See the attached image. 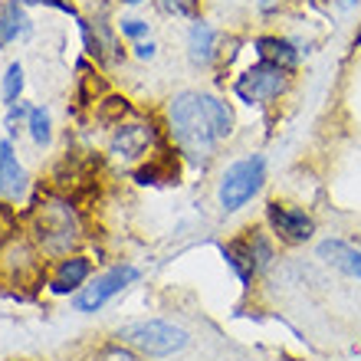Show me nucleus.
Returning a JSON list of instances; mask_svg holds the SVG:
<instances>
[{
	"instance_id": "1",
	"label": "nucleus",
	"mask_w": 361,
	"mask_h": 361,
	"mask_svg": "<svg viewBox=\"0 0 361 361\" xmlns=\"http://www.w3.org/2000/svg\"><path fill=\"white\" fill-rule=\"evenodd\" d=\"M171 128H174V138H178L180 152L190 154L194 161H207L210 152H214V142L217 135L210 128V118L204 112V102H200L197 92H180L171 99Z\"/></svg>"
},
{
	"instance_id": "2",
	"label": "nucleus",
	"mask_w": 361,
	"mask_h": 361,
	"mask_svg": "<svg viewBox=\"0 0 361 361\" xmlns=\"http://www.w3.org/2000/svg\"><path fill=\"white\" fill-rule=\"evenodd\" d=\"M118 338L135 345L138 352L152 355V358H168L188 345V332L161 319H142V322H128L118 329Z\"/></svg>"
},
{
	"instance_id": "3",
	"label": "nucleus",
	"mask_w": 361,
	"mask_h": 361,
	"mask_svg": "<svg viewBox=\"0 0 361 361\" xmlns=\"http://www.w3.org/2000/svg\"><path fill=\"white\" fill-rule=\"evenodd\" d=\"M263 178H267V161L259 154H250L243 161H233L220 178V207L224 214H233L247 204L259 188H263Z\"/></svg>"
},
{
	"instance_id": "4",
	"label": "nucleus",
	"mask_w": 361,
	"mask_h": 361,
	"mask_svg": "<svg viewBox=\"0 0 361 361\" xmlns=\"http://www.w3.org/2000/svg\"><path fill=\"white\" fill-rule=\"evenodd\" d=\"M73 240H76V220L66 204L53 200L37 210V243L47 253H66Z\"/></svg>"
},
{
	"instance_id": "5",
	"label": "nucleus",
	"mask_w": 361,
	"mask_h": 361,
	"mask_svg": "<svg viewBox=\"0 0 361 361\" xmlns=\"http://www.w3.org/2000/svg\"><path fill=\"white\" fill-rule=\"evenodd\" d=\"M233 89H237V95L250 105L269 102V99H276L279 92H286V69L259 59L257 66H250L247 73L237 79V86Z\"/></svg>"
},
{
	"instance_id": "6",
	"label": "nucleus",
	"mask_w": 361,
	"mask_h": 361,
	"mask_svg": "<svg viewBox=\"0 0 361 361\" xmlns=\"http://www.w3.org/2000/svg\"><path fill=\"white\" fill-rule=\"evenodd\" d=\"M138 279V269L135 267H115L109 269L105 276H99L92 286H86L82 293L76 295V312H99L112 295H118L128 283H135Z\"/></svg>"
},
{
	"instance_id": "7",
	"label": "nucleus",
	"mask_w": 361,
	"mask_h": 361,
	"mask_svg": "<svg viewBox=\"0 0 361 361\" xmlns=\"http://www.w3.org/2000/svg\"><path fill=\"white\" fill-rule=\"evenodd\" d=\"M224 259L237 273L240 283H250L257 276V269L269 259V247L263 237H240V240H230L224 247Z\"/></svg>"
},
{
	"instance_id": "8",
	"label": "nucleus",
	"mask_w": 361,
	"mask_h": 361,
	"mask_svg": "<svg viewBox=\"0 0 361 361\" xmlns=\"http://www.w3.org/2000/svg\"><path fill=\"white\" fill-rule=\"evenodd\" d=\"M267 220H269V227H273L276 237L286 240V243H305V240L315 233V224L305 210L279 204V200H273L267 207Z\"/></svg>"
},
{
	"instance_id": "9",
	"label": "nucleus",
	"mask_w": 361,
	"mask_h": 361,
	"mask_svg": "<svg viewBox=\"0 0 361 361\" xmlns=\"http://www.w3.org/2000/svg\"><path fill=\"white\" fill-rule=\"evenodd\" d=\"M0 269L10 276V283L13 286H23V283H33L39 276V263H37V253L30 243L23 240H10L7 243V253H4V263Z\"/></svg>"
},
{
	"instance_id": "10",
	"label": "nucleus",
	"mask_w": 361,
	"mask_h": 361,
	"mask_svg": "<svg viewBox=\"0 0 361 361\" xmlns=\"http://www.w3.org/2000/svg\"><path fill=\"white\" fill-rule=\"evenodd\" d=\"M319 257H322L329 267L338 269V273L352 276V279L361 283V247L358 243H348V240H325V243H319Z\"/></svg>"
},
{
	"instance_id": "11",
	"label": "nucleus",
	"mask_w": 361,
	"mask_h": 361,
	"mask_svg": "<svg viewBox=\"0 0 361 361\" xmlns=\"http://www.w3.org/2000/svg\"><path fill=\"white\" fill-rule=\"evenodd\" d=\"M154 142L152 125H122L112 138V154L122 161H135L148 152V145Z\"/></svg>"
},
{
	"instance_id": "12",
	"label": "nucleus",
	"mask_w": 361,
	"mask_h": 361,
	"mask_svg": "<svg viewBox=\"0 0 361 361\" xmlns=\"http://www.w3.org/2000/svg\"><path fill=\"white\" fill-rule=\"evenodd\" d=\"M0 190L10 197H23L27 194V171L17 164L10 142H0Z\"/></svg>"
},
{
	"instance_id": "13",
	"label": "nucleus",
	"mask_w": 361,
	"mask_h": 361,
	"mask_svg": "<svg viewBox=\"0 0 361 361\" xmlns=\"http://www.w3.org/2000/svg\"><path fill=\"white\" fill-rule=\"evenodd\" d=\"M257 49H259V59L263 63H273V66L279 69H289L299 63V53L293 49V43L289 39H279V37H259L257 39Z\"/></svg>"
},
{
	"instance_id": "14",
	"label": "nucleus",
	"mask_w": 361,
	"mask_h": 361,
	"mask_svg": "<svg viewBox=\"0 0 361 361\" xmlns=\"http://www.w3.org/2000/svg\"><path fill=\"white\" fill-rule=\"evenodd\" d=\"M89 259L86 257H69L56 267V279H53V293H73L79 286L86 283L89 276Z\"/></svg>"
},
{
	"instance_id": "15",
	"label": "nucleus",
	"mask_w": 361,
	"mask_h": 361,
	"mask_svg": "<svg viewBox=\"0 0 361 361\" xmlns=\"http://www.w3.org/2000/svg\"><path fill=\"white\" fill-rule=\"evenodd\" d=\"M188 49H190V59L197 66H207L210 56H214V30L207 23H194L190 27V37H188Z\"/></svg>"
},
{
	"instance_id": "16",
	"label": "nucleus",
	"mask_w": 361,
	"mask_h": 361,
	"mask_svg": "<svg viewBox=\"0 0 361 361\" xmlns=\"http://www.w3.org/2000/svg\"><path fill=\"white\" fill-rule=\"evenodd\" d=\"M20 33H27V17H23V7L20 4H7L0 10V47H7Z\"/></svg>"
},
{
	"instance_id": "17",
	"label": "nucleus",
	"mask_w": 361,
	"mask_h": 361,
	"mask_svg": "<svg viewBox=\"0 0 361 361\" xmlns=\"http://www.w3.org/2000/svg\"><path fill=\"white\" fill-rule=\"evenodd\" d=\"M200 102H204V112H207V118H210L214 135H217V138H227V135L233 132V115H230V109L220 102V99H214V95H200Z\"/></svg>"
},
{
	"instance_id": "18",
	"label": "nucleus",
	"mask_w": 361,
	"mask_h": 361,
	"mask_svg": "<svg viewBox=\"0 0 361 361\" xmlns=\"http://www.w3.org/2000/svg\"><path fill=\"white\" fill-rule=\"evenodd\" d=\"M174 178H178V168H171V164H164V161L145 164V168L135 171L138 184H161V180H174Z\"/></svg>"
},
{
	"instance_id": "19",
	"label": "nucleus",
	"mask_w": 361,
	"mask_h": 361,
	"mask_svg": "<svg viewBox=\"0 0 361 361\" xmlns=\"http://www.w3.org/2000/svg\"><path fill=\"white\" fill-rule=\"evenodd\" d=\"M20 92H23V66H20V63H10L7 76H4V99L13 105L20 99Z\"/></svg>"
},
{
	"instance_id": "20",
	"label": "nucleus",
	"mask_w": 361,
	"mask_h": 361,
	"mask_svg": "<svg viewBox=\"0 0 361 361\" xmlns=\"http://www.w3.org/2000/svg\"><path fill=\"white\" fill-rule=\"evenodd\" d=\"M30 135L37 145L49 142V112L47 109H30Z\"/></svg>"
},
{
	"instance_id": "21",
	"label": "nucleus",
	"mask_w": 361,
	"mask_h": 361,
	"mask_svg": "<svg viewBox=\"0 0 361 361\" xmlns=\"http://www.w3.org/2000/svg\"><path fill=\"white\" fill-rule=\"evenodd\" d=\"M125 112H128V105H125V99H118V95H112V99H105V102L99 105V118H102V122H115V118H122Z\"/></svg>"
},
{
	"instance_id": "22",
	"label": "nucleus",
	"mask_w": 361,
	"mask_h": 361,
	"mask_svg": "<svg viewBox=\"0 0 361 361\" xmlns=\"http://www.w3.org/2000/svg\"><path fill=\"white\" fill-rule=\"evenodd\" d=\"M10 233H17V220H13L10 207H4V204H0V243H4Z\"/></svg>"
},
{
	"instance_id": "23",
	"label": "nucleus",
	"mask_w": 361,
	"mask_h": 361,
	"mask_svg": "<svg viewBox=\"0 0 361 361\" xmlns=\"http://www.w3.org/2000/svg\"><path fill=\"white\" fill-rule=\"evenodd\" d=\"M164 4H168L174 13H184V17H194L200 7V0H164Z\"/></svg>"
},
{
	"instance_id": "24",
	"label": "nucleus",
	"mask_w": 361,
	"mask_h": 361,
	"mask_svg": "<svg viewBox=\"0 0 361 361\" xmlns=\"http://www.w3.org/2000/svg\"><path fill=\"white\" fill-rule=\"evenodd\" d=\"M122 33L125 37H145L148 23H142V20H122Z\"/></svg>"
},
{
	"instance_id": "25",
	"label": "nucleus",
	"mask_w": 361,
	"mask_h": 361,
	"mask_svg": "<svg viewBox=\"0 0 361 361\" xmlns=\"http://www.w3.org/2000/svg\"><path fill=\"white\" fill-rule=\"evenodd\" d=\"M23 4H49V7H59V10H66V13L76 17V7H73L69 0H23Z\"/></svg>"
},
{
	"instance_id": "26",
	"label": "nucleus",
	"mask_w": 361,
	"mask_h": 361,
	"mask_svg": "<svg viewBox=\"0 0 361 361\" xmlns=\"http://www.w3.org/2000/svg\"><path fill=\"white\" fill-rule=\"evenodd\" d=\"M135 53H138V56H142V59H154V53H158V47H154L152 39H148V43H138V47H135Z\"/></svg>"
},
{
	"instance_id": "27",
	"label": "nucleus",
	"mask_w": 361,
	"mask_h": 361,
	"mask_svg": "<svg viewBox=\"0 0 361 361\" xmlns=\"http://www.w3.org/2000/svg\"><path fill=\"white\" fill-rule=\"evenodd\" d=\"M125 4H138V0H125Z\"/></svg>"
},
{
	"instance_id": "28",
	"label": "nucleus",
	"mask_w": 361,
	"mask_h": 361,
	"mask_svg": "<svg viewBox=\"0 0 361 361\" xmlns=\"http://www.w3.org/2000/svg\"><path fill=\"white\" fill-rule=\"evenodd\" d=\"M358 39H361V37H358Z\"/></svg>"
}]
</instances>
